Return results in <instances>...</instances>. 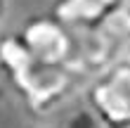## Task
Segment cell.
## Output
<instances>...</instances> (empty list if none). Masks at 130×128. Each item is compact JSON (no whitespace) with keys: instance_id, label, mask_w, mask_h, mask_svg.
Here are the masks:
<instances>
[{"instance_id":"cell-4","label":"cell","mask_w":130,"mask_h":128,"mask_svg":"<svg viewBox=\"0 0 130 128\" xmlns=\"http://www.w3.org/2000/svg\"><path fill=\"white\" fill-rule=\"evenodd\" d=\"M118 3L121 0H57L52 14L71 31H90L102 26Z\"/></svg>"},{"instance_id":"cell-3","label":"cell","mask_w":130,"mask_h":128,"mask_svg":"<svg viewBox=\"0 0 130 128\" xmlns=\"http://www.w3.org/2000/svg\"><path fill=\"white\" fill-rule=\"evenodd\" d=\"M19 40L36 59L47 64H66L71 66L73 57V31L62 24L55 14H36L19 29Z\"/></svg>"},{"instance_id":"cell-6","label":"cell","mask_w":130,"mask_h":128,"mask_svg":"<svg viewBox=\"0 0 130 128\" xmlns=\"http://www.w3.org/2000/svg\"><path fill=\"white\" fill-rule=\"evenodd\" d=\"M0 100H3V90H0Z\"/></svg>"},{"instance_id":"cell-5","label":"cell","mask_w":130,"mask_h":128,"mask_svg":"<svg viewBox=\"0 0 130 128\" xmlns=\"http://www.w3.org/2000/svg\"><path fill=\"white\" fill-rule=\"evenodd\" d=\"M5 14H7V0H0V21L5 19Z\"/></svg>"},{"instance_id":"cell-1","label":"cell","mask_w":130,"mask_h":128,"mask_svg":"<svg viewBox=\"0 0 130 128\" xmlns=\"http://www.w3.org/2000/svg\"><path fill=\"white\" fill-rule=\"evenodd\" d=\"M0 69L33 114H50L71 97L80 76L66 64H47L24 48L17 33L0 38Z\"/></svg>"},{"instance_id":"cell-2","label":"cell","mask_w":130,"mask_h":128,"mask_svg":"<svg viewBox=\"0 0 130 128\" xmlns=\"http://www.w3.org/2000/svg\"><path fill=\"white\" fill-rule=\"evenodd\" d=\"M90 114L102 128H130V59L121 57L90 78L85 88Z\"/></svg>"}]
</instances>
